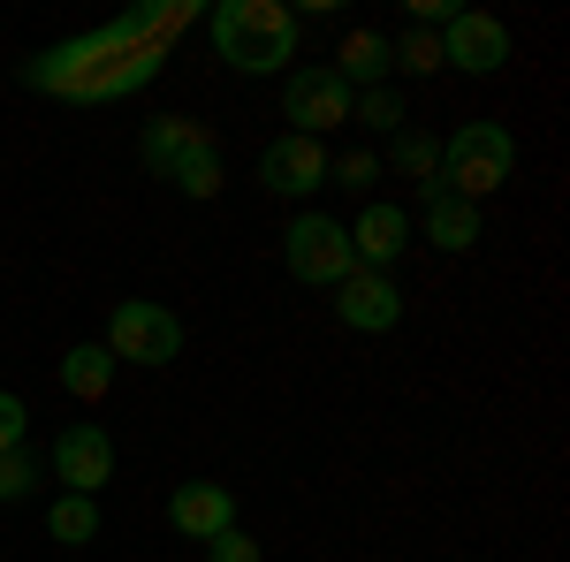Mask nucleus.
<instances>
[{"instance_id":"obj_25","label":"nucleus","mask_w":570,"mask_h":562,"mask_svg":"<svg viewBox=\"0 0 570 562\" xmlns=\"http://www.w3.org/2000/svg\"><path fill=\"white\" fill-rule=\"evenodd\" d=\"M335 175H343V183H373L381 160H373V152H343V168H327V183H335Z\"/></svg>"},{"instance_id":"obj_19","label":"nucleus","mask_w":570,"mask_h":562,"mask_svg":"<svg viewBox=\"0 0 570 562\" xmlns=\"http://www.w3.org/2000/svg\"><path fill=\"white\" fill-rule=\"evenodd\" d=\"M351 122L357 130H373V137H395V130H411V115H403V99H395L389 85H373V91H357V107H351Z\"/></svg>"},{"instance_id":"obj_21","label":"nucleus","mask_w":570,"mask_h":562,"mask_svg":"<svg viewBox=\"0 0 570 562\" xmlns=\"http://www.w3.org/2000/svg\"><path fill=\"white\" fill-rule=\"evenodd\" d=\"M168 183H176L183 198H220V145L214 152H190L183 168H168Z\"/></svg>"},{"instance_id":"obj_5","label":"nucleus","mask_w":570,"mask_h":562,"mask_svg":"<svg viewBox=\"0 0 570 562\" xmlns=\"http://www.w3.org/2000/svg\"><path fill=\"white\" fill-rule=\"evenodd\" d=\"M107 357H115V365H176L183 357V319L153 297H122L107 312Z\"/></svg>"},{"instance_id":"obj_23","label":"nucleus","mask_w":570,"mask_h":562,"mask_svg":"<svg viewBox=\"0 0 570 562\" xmlns=\"http://www.w3.org/2000/svg\"><path fill=\"white\" fill-rule=\"evenodd\" d=\"M206 562H266V555H259V540H252L244 524H228L220 540H206Z\"/></svg>"},{"instance_id":"obj_12","label":"nucleus","mask_w":570,"mask_h":562,"mask_svg":"<svg viewBox=\"0 0 570 562\" xmlns=\"http://www.w3.org/2000/svg\"><path fill=\"white\" fill-rule=\"evenodd\" d=\"M403 244H411V214L373 198V206L357 214V228H351V259L365 266V274H389V266L403 259Z\"/></svg>"},{"instance_id":"obj_14","label":"nucleus","mask_w":570,"mask_h":562,"mask_svg":"<svg viewBox=\"0 0 570 562\" xmlns=\"http://www.w3.org/2000/svg\"><path fill=\"white\" fill-rule=\"evenodd\" d=\"M426 244L434 252H472L480 244V206H464V198H449V190H426Z\"/></svg>"},{"instance_id":"obj_11","label":"nucleus","mask_w":570,"mask_h":562,"mask_svg":"<svg viewBox=\"0 0 570 562\" xmlns=\"http://www.w3.org/2000/svg\"><path fill=\"white\" fill-rule=\"evenodd\" d=\"M168 524H176L183 540H220L228 524H236V494L220 486V479H183L176 494H168Z\"/></svg>"},{"instance_id":"obj_24","label":"nucleus","mask_w":570,"mask_h":562,"mask_svg":"<svg viewBox=\"0 0 570 562\" xmlns=\"http://www.w3.org/2000/svg\"><path fill=\"white\" fill-rule=\"evenodd\" d=\"M23 426H31L23 395H8V388H0V456H8V448H23Z\"/></svg>"},{"instance_id":"obj_20","label":"nucleus","mask_w":570,"mask_h":562,"mask_svg":"<svg viewBox=\"0 0 570 562\" xmlns=\"http://www.w3.org/2000/svg\"><path fill=\"white\" fill-rule=\"evenodd\" d=\"M403 69V77H426V69H441V39L434 31H403V39H389V77Z\"/></svg>"},{"instance_id":"obj_15","label":"nucleus","mask_w":570,"mask_h":562,"mask_svg":"<svg viewBox=\"0 0 570 562\" xmlns=\"http://www.w3.org/2000/svg\"><path fill=\"white\" fill-rule=\"evenodd\" d=\"M61 388L77 395V403H107V388H115V357H107V343L61 349Z\"/></svg>"},{"instance_id":"obj_3","label":"nucleus","mask_w":570,"mask_h":562,"mask_svg":"<svg viewBox=\"0 0 570 562\" xmlns=\"http://www.w3.org/2000/svg\"><path fill=\"white\" fill-rule=\"evenodd\" d=\"M510 168H518V137L502 122H464L456 137H441V190L464 198V206L494 198L510 183Z\"/></svg>"},{"instance_id":"obj_10","label":"nucleus","mask_w":570,"mask_h":562,"mask_svg":"<svg viewBox=\"0 0 570 562\" xmlns=\"http://www.w3.org/2000/svg\"><path fill=\"white\" fill-rule=\"evenodd\" d=\"M53 479H61V494H91L99 502V486L115 479V441L107 426H69L53 441Z\"/></svg>"},{"instance_id":"obj_1","label":"nucleus","mask_w":570,"mask_h":562,"mask_svg":"<svg viewBox=\"0 0 570 562\" xmlns=\"http://www.w3.org/2000/svg\"><path fill=\"white\" fill-rule=\"evenodd\" d=\"M183 23H198L190 0L130 8V16H115L107 31H85V39H69V46H46L39 61L23 69V85L53 91V99H130V91H145L160 69H168Z\"/></svg>"},{"instance_id":"obj_13","label":"nucleus","mask_w":570,"mask_h":562,"mask_svg":"<svg viewBox=\"0 0 570 562\" xmlns=\"http://www.w3.org/2000/svg\"><path fill=\"white\" fill-rule=\"evenodd\" d=\"M190 152H214V130H206L198 115H160V122H145V130H137V160H145V168H160V175L183 168Z\"/></svg>"},{"instance_id":"obj_22","label":"nucleus","mask_w":570,"mask_h":562,"mask_svg":"<svg viewBox=\"0 0 570 562\" xmlns=\"http://www.w3.org/2000/svg\"><path fill=\"white\" fill-rule=\"evenodd\" d=\"M23 494H39V456L31 448H8L0 456V502H23Z\"/></svg>"},{"instance_id":"obj_17","label":"nucleus","mask_w":570,"mask_h":562,"mask_svg":"<svg viewBox=\"0 0 570 562\" xmlns=\"http://www.w3.org/2000/svg\"><path fill=\"white\" fill-rule=\"evenodd\" d=\"M335 77H343L351 91L389 85V39H381V31H351V39H343V53H335Z\"/></svg>"},{"instance_id":"obj_8","label":"nucleus","mask_w":570,"mask_h":562,"mask_svg":"<svg viewBox=\"0 0 570 562\" xmlns=\"http://www.w3.org/2000/svg\"><path fill=\"white\" fill-rule=\"evenodd\" d=\"M327 168H335L327 145H320V137H297V130L274 137L259 152V183L274 198H312V190H327Z\"/></svg>"},{"instance_id":"obj_16","label":"nucleus","mask_w":570,"mask_h":562,"mask_svg":"<svg viewBox=\"0 0 570 562\" xmlns=\"http://www.w3.org/2000/svg\"><path fill=\"white\" fill-rule=\"evenodd\" d=\"M389 168L403 175V183H419V198H426V190H441V137L395 130V137H389Z\"/></svg>"},{"instance_id":"obj_18","label":"nucleus","mask_w":570,"mask_h":562,"mask_svg":"<svg viewBox=\"0 0 570 562\" xmlns=\"http://www.w3.org/2000/svg\"><path fill=\"white\" fill-rule=\"evenodd\" d=\"M46 532H53L61 548H85V540H99V502H91V494H61V502L46 510Z\"/></svg>"},{"instance_id":"obj_7","label":"nucleus","mask_w":570,"mask_h":562,"mask_svg":"<svg viewBox=\"0 0 570 562\" xmlns=\"http://www.w3.org/2000/svg\"><path fill=\"white\" fill-rule=\"evenodd\" d=\"M434 39H441V69H464V77H494L510 61V23L480 16V8H456Z\"/></svg>"},{"instance_id":"obj_4","label":"nucleus","mask_w":570,"mask_h":562,"mask_svg":"<svg viewBox=\"0 0 570 562\" xmlns=\"http://www.w3.org/2000/svg\"><path fill=\"white\" fill-rule=\"evenodd\" d=\"M282 266H289V282H305V289H335L343 274H357L351 228L335 214H297L282 228Z\"/></svg>"},{"instance_id":"obj_2","label":"nucleus","mask_w":570,"mask_h":562,"mask_svg":"<svg viewBox=\"0 0 570 562\" xmlns=\"http://www.w3.org/2000/svg\"><path fill=\"white\" fill-rule=\"evenodd\" d=\"M206 39L236 77H282L297 61V8H282V0H220L206 16Z\"/></svg>"},{"instance_id":"obj_9","label":"nucleus","mask_w":570,"mask_h":562,"mask_svg":"<svg viewBox=\"0 0 570 562\" xmlns=\"http://www.w3.org/2000/svg\"><path fill=\"white\" fill-rule=\"evenodd\" d=\"M335 319L351 327V335H389V327H403V289H395L389 274H343L335 282Z\"/></svg>"},{"instance_id":"obj_6","label":"nucleus","mask_w":570,"mask_h":562,"mask_svg":"<svg viewBox=\"0 0 570 562\" xmlns=\"http://www.w3.org/2000/svg\"><path fill=\"white\" fill-rule=\"evenodd\" d=\"M357 107V91L335 77V69H289V85H282V115L297 122V137H320L327 145V130H343Z\"/></svg>"}]
</instances>
